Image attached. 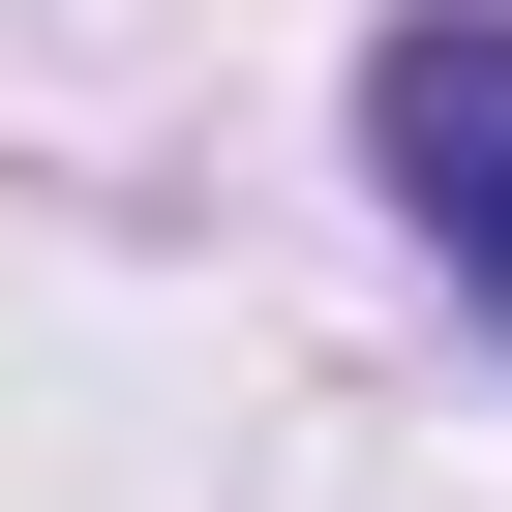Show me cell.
I'll return each instance as SVG.
<instances>
[{"mask_svg":"<svg viewBox=\"0 0 512 512\" xmlns=\"http://www.w3.org/2000/svg\"><path fill=\"white\" fill-rule=\"evenodd\" d=\"M362 151H392V211L452 241V302L512 332V0H422V31H362Z\"/></svg>","mask_w":512,"mask_h":512,"instance_id":"1","label":"cell"}]
</instances>
